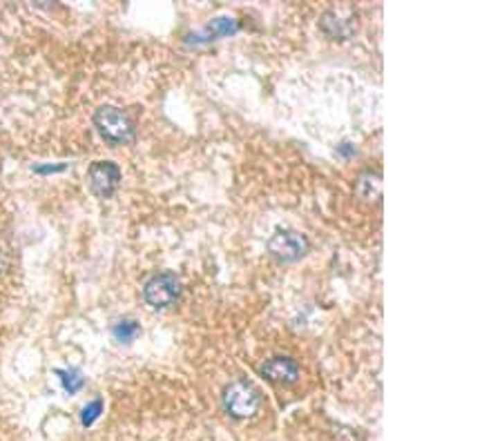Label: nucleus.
Masks as SVG:
<instances>
[{"mask_svg":"<svg viewBox=\"0 0 502 441\" xmlns=\"http://www.w3.org/2000/svg\"><path fill=\"white\" fill-rule=\"evenodd\" d=\"M221 404H224V410L233 419H250L257 415L261 406V395L250 381L237 379L224 388Z\"/></svg>","mask_w":502,"mask_h":441,"instance_id":"obj_1","label":"nucleus"},{"mask_svg":"<svg viewBox=\"0 0 502 441\" xmlns=\"http://www.w3.org/2000/svg\"><path fill=\"white\" fill-rule=\"evenodd\" d=\"M94 125L98 134L103 136L109 145H125L129 140H134V123L123 109L114 105H103L96 109L94 114Z\"/></svg>","mask_w":502,"mask_h":441,"instance_id":"obj_2","label":"nucleus"},{"mask_svg":"<svg viewBox=\"0 0 502 441\" xmlns=\"http://www.w3.org/2000/svg\"><path fill=\"white\" fill-rule=\"evenodd\" d=\"M268 254L277 259L279 263H295L301 256L308 254L310 241L295 229H277V232L268 238Z\"/></svg>","mask_w":502,"mask_h":441,"instance_id":"obj_3","label":"nucleus"},{"mask_svg":"<svg viewBox=\"0 0 502 441\" xmlns=\"http://www.w3.org/2000/svg\"><path fill=\"white\" fill-rule=\"evenodd\" d=\"M181 297V279L172 272H161L143 285V299L150 308L168 310L177 303Z\"/></svg>","mask_w":502,"mask_h":441,"instance_id":"obj_4","label":"nucleus"},{"mask_svg":"<svg viewBox=\"0 0 502 441\" xmlns=\"http://www.w3.org/2000/svg\"><path fill=\"white\" fill-rule=\"evenodd\" d=\"M89 189L98 196V198H109L120 183V167L112 160H96V163L89 165Z\"/></svg>","mask_w":502,"mask_h":441,"instance_id":"obj_5","label":"nucleus"},{"mask_svg":"<svg viewBox=\"0 0 502 441\" xmlns=\"http://www.w3.org/2000/svg\"><path fill=\"white\" fill-rule=\"evenodd\" d=\"M259 373L273 384H295L299 379V366L290 357H273L261 366Z\"/></svg>","mask_w":502,"mask_h":441,"instance_id":"obj_6","label":"nucleus"},{"mask_svg":"<svg viewBox=\"0 0 502 441\" xmlns=\"http://www.w3.org/2000/svg\"><path fill=\"white\" fill-rule=\"evenodd\" d=\"M237 32H239V20L228 18V16H221V18H215L213 23H208L199 34L190 36L188 43H208V40H217V38H224V36H233Z\"/></svg>","mask_w":502,"mask_h":441,"instance_id":"obj_7","label":"nucleus"},{"mask_svg":"<svg viewBox=\"0 0 502 441\" xmlns=\"http://www.w3.org/2000/svg\"><path fill=\"white\" fill-rule=\"evenodd\" d=\"M321 29H324V34L330 36L333 40H344L353 34V23H348V20L339 16V12L330 9V12L321 16Z\"/></svg>","mask_w":502,"mask_h":441,"instance_id":"obj_8","label":"nucleus"},{"mask_svg":"<svg viewBox=\"0 0 502 441\" xmlns=\"http://www.w3.org/2000/svg\"><path fill=\"white\" fill-rule=\"evenodd\" d=\"M357 192L364 200H379L382 196V176L377 172H364L357 180Z\"/></svg>","mask_w":502,"mask_h":441,"instance_id":"obj_9","label":"nucleus"},{"mask_svg":"<svg viewBox=\"0 0 502 441\" xmlns=\"http://www.w3.org/2000/svg\"><path fill=\"white\" fill-rule=\"evenodd\" d=\"M112 335L118 344H132V341L141 335V326L136 323L134 319H120L118 323H114L112 328Z\"/></svg>","mask_w":502,"mask_h":441,"instance_id":"obj_10","label":"nucleus"},{"mask_svg":"<svg viewBox=\"0 0 502 441\" xmlns=\"http://www.w3.org/2000/svg\"><path fill=\"white\" fill-rule=\"evenodd\" d=\"M56 375L60 377V384H63L65 393H69V395H76L78 390L85 386V377L80 375V370H76V368L56 370Z\"/></svg>","mask_w":502,"mask_h":441,"instance_id":"obj_11","label":"nucleus"},{"mask_svg":"<svg viewBox=\"0 0 502 441\" xmlns=\"http://www.w3.org/2000/svg\"><path fill=\"white\" fill-rule=\"evenodd\" d=\"M100 413H103V399H94V401H89V404L80 410V424H83V428H89L94 424V421L100 417Z\"/></svg>","mask_w":502,"mask_h":441,"instance_id":"obj_12","label":"nucleus"},{"mask_svg":"<svg viewBox=\"0 0 502 441\" xmlns=\"http://www.w3.org/2000/svg\"><path fill=\"white\" fill-rule=\"evenodd\" d=\"M67 165H36L34 167V172H38V174H45V172H63Z\"/></svg>","mask_w":502,"mask_h":441,"instance_id":"obj_13","label":"nucleus"},{"mask_svg":"<svg viewBox=\"0 0 502 441\" xmlns=\"http://www.w3.org/2000/svg\"><path fill=\"white\" fill-rule=\"evenodd\" d=\"M0 270H3V261H0Z\"/></svg>","mask_w":502,"mask_h":441,"instance_id":"obj_14","label":"nucleus"}]
</instances>
